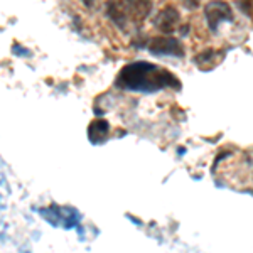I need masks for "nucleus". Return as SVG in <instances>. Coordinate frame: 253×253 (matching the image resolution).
<instances>
[{
	"instance_id": "obj_6",
	"label": "nucleus",
	"mask_w": 253,
	"mask_h": 253,
	"mask_svg": "<svg viewBox=\"0 0 253 253\" xmlns=\"http://www.w3.org/2000/svg\"><path fill=\"white\" fill-rule=\"evenodd\" d=\"M108 132H110V125L107 124L105 120H95L91 125H89V140L95 142V144H98V142H103L105 138L108 137Z\"/></svg>"
},
{
	"instance_id": "obj_4",
	"label": "nucleus",
	"mask_w": 253,
	"mask_h": 253,
	"mask_svg": "<svg viewBox=\"0 0 253 253\" xmlns=\"http://www.w3.org/2000/svg\"><path fill=\"white\" fill-rule=\"evenodd\" d=\"M118 3L124 10L126 20L133 19L137 22L144 20L152 7V0H118Z\"/></svg>"
},
{
	"instance_id": "obj_1",
	"label": "nucleus",
	"mask_w": 253,
	"mask_h": 253,
	"mask_svg": "<svg viewBox=\"0 0 253 253\" xmlns=\"http://www.w3.org/2000/svg\"><path fill=\"white\" fill-rule=\"evenodd\" d=\"M117 86L132 91H157L161 88H181L172 73L161 69L145 61H137L120 71Z\"/></svg>"
},
{
	"instance_id": "obj_5",
	"label": "nucleus",
	"mask_w": 253,
	"mask_h": 253,
	"mask_svg": "<svg viewBox=\"0 0 253 253\" xmlns=\"http://www.w3.org/2000/svg\"><path fill=\"white\" fill-rule=\"evenodd\" d=\"M179 20H181V15H179L177 9H174V7L169 5V7H164V9L159 12L156 20H154V26H156L161 32H164V34H170V32H174L177 29Z\"/></svg>"
},
{
	"instance_id": "obj_7",
	"label": "nucleus",
	"mask_w": 253,
	"mask_h": 253,
	"mask_svg": "<svg viewBox=\"0 0 253 253\" xmlns=\"http://www.w3.org/2000/svg\"><path fill=\"white\" fill-rule=\"evenodd\" d=\"M182 3H184L189 10H194L196 7L199 5V0H182Z\"/></svg>"
},
{
	"instance_id": "obj_8",
	"label": "nucleus",
	"mask_w": 253,
	"mask_h": 253,
	"mask_svg": "<svg viewBox=\"0 0 253 253\" xmlns=\"http://www.w3.org/2000/svg\"><path fill=\"white\" fill-rule=\"evenodd\" d=\"M83 2H84V5L91 7V5H93V2H95V0H83Z\"/></svg>"
},
{
	"instance_id": "obj_2",
	"label": "nucleus",
	"mask_w": 253,
	"mask_h": 253,
	"mask_svg": "<svg viewBox=\"0 0 253 253\" xmlns=\"http://www.w3.org/2000/svg\"><path fill=\"white\" fill-rule=\"evenodd\" d=\"M149 51L156 56H174L182 58L184 56V46L181 41L172 36H157L149 42Z\"/></svg>"
},
{
	"instance_id": "obj_3",
	"label": "nucleus",
	"mask_w": 253,
	"mask_h": 253,
	"mask_svg": "<svg viewBox=\"0 0 253 253\" xmlns=\"http://www.w3.org/2000/svg\"><path fill=\"white\" fill-rule=\"evenodd\" d=\"M205 17L210 29L216 32L221 22H224V20H233V10L223 0H211L205 9Z\"/></svg>"
}]
</instances>
